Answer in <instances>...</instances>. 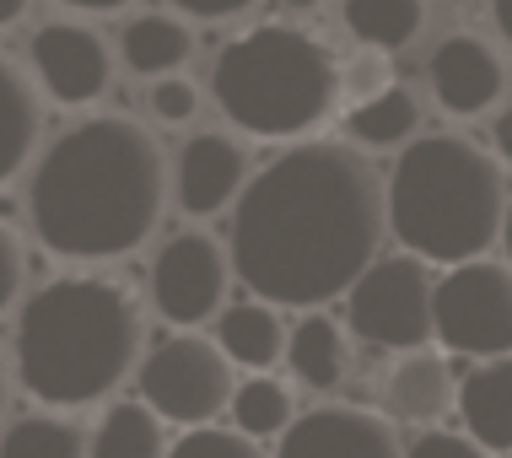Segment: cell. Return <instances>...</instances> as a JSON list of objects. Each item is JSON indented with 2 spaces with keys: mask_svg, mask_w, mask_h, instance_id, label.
Here are the masks:
<instances>
[{
  "mask_svg": "<svg viewBox=\"0 0 512 458\" xmlns=\"http://www.w3.org/2000/svg\"><path fill=\"white\" fill-rule=\"evenodd\" d=\"M491 157L502 162V173H512V103L491 114Z\"/></svg>",
  "mask_w": 512,
  "mask_h": 458,
  "instance_id": "4dcf8cb0",
  "label": "cell"
},
{
  "mask_svg": "<svg viewBox=\"0 0 512 458\" xmlns=\"http://www.w3.org/2000/svg\"><path fill=\"white\" fill-rule=\"evenodd\" d=\"M22 286H27V248L22 232L11 227V216L0 211V313L22 302Z\"/></svg>",
  "mask_w": 512,
  "mask_h": 458,
  "instance_id": "83f0119b",
  "label": "cell"
},
{
  "mask_svg": "<svg viewBox=\"0 0 512 458\" xmlns=\"http://www.w3.org/2000/svg\"><path fill=\"white\" fill-rule=\"evenodd\" d=\"M281 367L292 372L308 394H335L351 378V335L329 308L297 313V324H286V356Z\"/></svg>",
  "mask_w": 512,
  "mask_h": 458,
  "instance_id": "2e32d148",
  "label": "cell"
},
{
  "mask_svg": "<svg viewBox=\"0 0 512 458\" xmlns=\"http://www.w3.org/2000/svg\"><path fill=\"white\" fill-rule=\"evenodd\" d=\"M453 415L469 442H480L491 458L512 453V356L496 362H469L453 394Z\"/></svg>",
  "mask_w": 512,
  "mask_h": 458,
  "instance_id": "9a60e30c",
  "label": "cell"
},
{
  "mask_svg": "<svg viewBox=\"0 0 512 458\" xmlns=\"http://www.w3.org/2000/svg\"><path fill=\"white\" fill-rule=\"evenodd\" d=\"M507 173L480 141L453 130L415 135L399 146L394 173H383V221L399 254L453 270L464 259H486L507 211Z\"/></svg>",
  "mask_w": 512,
  "mask_h": 458,
  "instance_id": "277c9868",
  "label": "cell"
},
{
  "mask_svg": "<svg viewBox=\"0 0 512 458\" xmlns=\"http://www.w3.org/2000/svg\"><path fill=\"white\" fill-rule=\"evenodd\" d=\"M27 6H33V0H0V33H6V27H17L27 17Z\"/></svg>",
  "mask_w": 512,
  "mask_h": 458,
  "instance_id": "d590c367",
  "label": "cell"
},
{
  "mask_svg": "<svg viewBox=\"0 0 512 458\" xmlns=\"http://www.w3.org/2000/svg\"><path fill=\"white\" fill-rule=\"evenodd\" d=\"M173 437L141 399H108L87 432V458H168Z\"/></svg>",
  "mask_w": 512,
  "mask_h": 458,
  "instance_id": "7402d4cb",
  "label": "cell"
},
{
  "mask_svg": "<svg viewBox=\"0 0 512 458\" xmlns=\"http://www.w3.org/2000/svg\"><path fill=\"white\" fill-rule=\"evenodd\" d=\"M426 17H432V0H345L340 6L345 33L378 54L410 49L426 33Z\"/></svg>",
  "mask_w": 512,
  "mask_h": 458,
  "instance_id": "603a6c76",
  "label": "cell"
},
{
  "mask_svg": "<svg viewBox=\"0 0 512 458\" xmlns=\"http://www.w3.org/2000/svg\"><path fill=\"white\" fill-rule=\"evenodd\" d=\"M168 6H173V17H184V22H238L259 6V0H168Z\"/></svg>",
  "mask_w": 512,
  "mask_h": 458,
  "instance_id": "f546056e",
  "label": "cell"
},
{
  "mask_svg": "<svg viewBox=\"0 0 512 458\" xmlns=\"http://www.w3.org/2000/svg\"><path fill=\"white\" fill-rule=\"evenodd\" d=\"M426 87H432L437 108L453 119H480L502 108L507 92V65L491 38L480 33H448L426 54Z\"/></svg>",
  "mask_w": 512,
  "mask_h": 458,
  "instance_id": "4fadbf2b",
  "label": "cell"
},
{
  "mask_svg": "<svg viewBox=\"0 0 512 458\" xmlns=\"http://www.w3.org/2000/svg\"><path fill=\"white\" fill-rule=\"evenodd\" d=\"M11 356H6V345H0V421H6V405H11Z\"/></svg>",
  "mask_w": 512,
  "mask_h": 458,
  "instance_id": "e575fe53",
  "label": "cell"
},
{
  "mask_svg": "<svg viewBox=\"0 0 512 458\" xmlns=\"http://www.w3.org/2000/svg\"><path fill=\"white\" fill-rule=\"evenodd\" d=\"M491 27H496V38L512 49V0H491Z\"/></svg>",
  "mask_w": 512,
  "mask_h": 458,
  "instance_id": "d6a6232c",
  "label": "cell"
},
{
  "mask_svg": "<svg viewBox=\"0 0 512 458\" xmlns=\"http://www.w3.org/2000/svg\"><path fill=\"white\" fill-rule=\"evenodd\" d=\"M394 54H378V49H362L356 44L351 54L335 60V87H340V114L345 108H362L372 97H383L394 87Z\"/></svg>",
  "mask_w": 512,
  "mask_h": 458,
  "instance_id": "d4e9b609",
  "label": "cell"
},
{
  "mask_svg": "<svg viewBox=\"0 0 512 458\" xmlns=\"http://www.w3.org/2000/svg\"><path fill=\"white\" fill-rule=\"evenodd\" d=\"M114 60L130 76L162 81V76H184V65L195 60V27L173 11H141L119 27Z\"/></svg>",
  "mask_w": 512,
  "mask_h": 458,
  "instance_id": "ac0fdd59",
  "label": "cell"
},
{
  "mask_svg": "<svg viewBox=\"0 0 512 458\" xmlns=\"http://www.w3.org/2000/svg\"><path fill=\"white\" fill-rule=\"evenodd\" d=\"M372 410L389 426H442L453 415V394H459V372L437 351V345H421V351H399V356H378L372 367Z\"/></svg>",
  "mask_w": 512,
  "mask_h": 458,
  "instance_id": "7c38bea8",
  "label": "cell"
},
{
  "mask_svg": "<svg viewBox=\"0 0 512 458\" xmlns=\"http://www.w3.org/2000/svg\"><path fill=\"white\" fill-rule=\"evenodd\" d=\"M248 173H254V162L232 130H195L168 162V200H178V216L211 221L238 205Z\"/></svg>",
  "mask_w": 512,
  "mask_h": 458,
  "instance_id": "8fae6325",
  "label": "cell"
},
{
  "mask_svg": "<svg viewBox=\"0 0 512 458\" xmlns=\"http://www.w3.org/2000/svg\"><path fill=\"white\" fill-rule=\"evenodd\" d=\"M146 351L141 302L119 275L71 270L22 297L11 329V378L33 405L71 415L108 405L119 383L135 378Z\"/></svg>",
  "mask_w": 512,
  "mask_h": 458,
  "instance_id": "3957f363",
  "label": "cell"
},
{
  "mask_svg": "<svg viewBox=\"0 0 512 458\" xmlns=\"http://www.w3.org/2000/svg\"><path fill=\"white\" fill-rule=\"evenodd\" d=\"M211 340L221 345V356L232 367L275 372L286 356V318H281V308H270L259 297H238L211 318Z\"/></svg>",
  "mask_w": 512,
  "mask_h": 458,
  "instance_id": "d6986e66",
  "label": "cell"
},
{
  "mask_svg": "<svg viewBox=\"0 0 512 458\" xmlns=\"http://www.w3.org/2000/svg\"><path fill=\"white\" fill-rule=\"evenodd\" d=\"M405 458H491V453L464 432H453V426H426L405 442Z\"/></svg>",
  "mask_w": 512,
  "mask_h": 458,
  "instance_id": "f1b7e54d",
  "label": "cell"
},
{
  "mask_svg": "<svg viewBox=\"0 0 512 458\" xmlns=\"http://www.w3.org/2000/svg\"><path fill=\"white\" fill-rule=\"evenodd\" d=\"M442 6H453V11H464V6H475V0H442Z\"/></svg>",
  "mask_w": 512,
  "mask_h": 458,
  "instance_id": "74e56055",
  "label": "cell"
},
{
  "mask_svg": "<svg viewBox=\"0 0 512 458\" xmlns=\"http://www.w3.org/2000/svg\"><path fill=\"white\" fill-rule=\"evenodd\" d=\"M168 211V151L146 124L87 114L33 157L27 221L65 265H114L151 243Z\"/></svg>",
  "mask_w": 512,
  "mask_h": 458,
  "instance_id": "7a4b0ae2",
  "label": "cell"
},
{
  "mask_svg": "<svg viewBox=\"0 0 512 458\" xmlns=\"http://www.w3.org/2000/svg\"><path fill=\"white\" fill-rule=\"evenodd\" d=\"M232 291V259L227 243L205 227H178L157 243L146 270V297L168 329H205L227 308Z\"/></svg>",
  "mask_w": 512,
  "mask_h": 458,
  "instance_id": "9c48e42d",
  "label": "cell"
},
{
  "mask_svg": "<svg viewBox=\"0 0 512 458\" xmlns=\"http://www.w3.org/2000/svg\"><path fill=\"white\" fill-rule=\"evenodd\" d=\"M432 286L437 270L415 254L383 248L345 291V335L362 340L372 356H399L432 345Z\"/></svg>",
  "mask_w": 512,
  "mask_h": 458,
  "instance_id": "52a82bcc",
  "label": "cell"
},
{
  "mask_svg": "<svg viewBox=\"0 0 512 458\" xmlns=\"http://www.w3.org/2000/svg\"><path fill=\"white\" fill-rule=\"evenodd\" d=\"M168 458H270L259 442H248L227 426H195V432H178Z\"/></svg>",
  "mask_w": 512,
  "mask_h": 458,
  "instance_id": "484cf974",
  "label": "cell"
},
{
  "mask_svg": "<svg viewBox=\"0 0 512 458\" xmlns=\"http://www.w3.org/2000/svg\"><path fill=\"white\" fill-rule=\"evenodd\" d=\"M146 114L151 124H168V130H178V124H195L200 114V87L189 76H162L146 87Z\"/></svg>",
  "mask_w": 512,
  "mask_h": 458,
  "instance_id": "4316f807",
  "label": "cell"
},
{
  "mask_svg": "<svg viewBox=\"0 0 512 458\" xmlns=\"http://www.w3.org/2000/svg\"><path fill=\"white\" fill-rule=\"evenodd\" d=\"M286 11H292V17H318V11H324V0H281Z\"/></svg>",
  "mask_w": 512,
  "mask_h": 458,
  "instance_id": "8d00e7d4",
  "label": "cell"
},
{
  "mask_svg": "<svg viewBox=\"0 0 512 458\" xmlns=\"http://www.w3.org/2000/svg\"><path fill=\"white\" fill-rule=\"evenodd\" d=\"M340 54L297 22H254L227 38L211 65V97L238 135L270 146L313 141L340 114Z\"/></svg>",
  "mask_w": 512,
  "mask_h": 458,
  "instance_id": "5b68a950",
  "label": "cell"
},
{
  "mask_svg": "<svg viewBox=\"0 0 512 458\" xmlns=\"http://www.w3.org/2000/svg\"><path fill=\"white\" fill-rule=\"evenodd\" d=\"M297 388L275 372H248V378L232 383V399H227V432H238L248 442H281V432L297 421Z\"/></svg>",
  "mask_w": 512,
  "mask_h": 458,
  "instance_id": "44dd1931",
  "label": "cell"
},
{
  "mask_svg": "<svg viewBox=\"0 0 512 458\" xmlns=\"http://www.w3.org/2000/svg\"><path fill=\"white\" fill-rule=\"evenodd\" d=\"M0 458H87V432L71 415L33 410L0 432Z\"/></svg>",
  "mask_w": 512,
  "mask_h": 458,
  "instance_id": "cb8c5ba5",
  "label": "cell"
},
{
  "mask_svg": "<svg viewBox=\"0 0 512 458\" xmlns=\"http://www.w3.org/2000/svg\"><path fill=\"white\" fill-rule=\"evenodd\" d=\"M232 383H238V367L200 329H168L135 362V399L162 426H184V432L216 426L227 415Z\"/></svg>",
  "mask_w": 512,
  "mask_h": 458,
  "instance_id": "8992f818",
  "label": "cell"
},
{
  "mask_svg": "<svg viewBox=\"0 0 512 458\" xmlns=\"http://www.w3.org/2000/svg\"><path fill=\"white\" fill-rule=\"evenodd\" d=\"M340 130H345V146L367 151H399L421 135V97H415L410 81H394L383 97H372L362 108H345L340 114Z\"/></svg>",
  "mask_w": 512,
  "mask_h": 458,
  "instance_id": "ffe728a7",
  "label": "cell"
},
{
  "mask_svg": "<svg viewBox=\"0 0 512 458\" xmlns=\"http://www.w3.org/2000/svg\"><path fill=\"white\" fill-rule=\"evenodd\" d=\"M496 243H502V265L512 270V194H507V211H502V227H496Z\"/></svg>",
  "mask_w": 512,
  "mask_h": 458,
  "instance_id": "836d02e7",
  "label": "cell"
},
{
  "mask_svg": "<svg viewBox=\"0 0 512 458\" xmlns=\"http://www.w3.org/2000/svg\"><path fill=\"white\" fill-rule=\"evenodd\" d=\"M432 340L442 356L496 362L512 356V270L502 259H464L432 286Z\"/></svg>",
  "mask_w": 512,
  "mask_h": 458,
  "instance_id": "ba28073f",
  "label": "cell"
},
{
  "mask_svg": "<svg viewBox=\"0 0 512 458\" xmlns=\"http://www.w3.org/2000/svg\"><path fill=\"white\" fill-rule=\"evenodd\" d=\"M383 173L345 141L281 146L227 211L232 281L270 308H329L383 254Z\"/></svg>",
  "mask_w": 512,
  "mask_h": 458,
  "instance_id": "6da1fadb",
  "label": "cell"
},
{
  "mask_svg": "<svg viewBox=\"0 0 512 458\" xmlns=\"http://www.w3.org/2000/svg\"><path fill=\"white\" fill-rule=\"evenodd\" d=\"M65 11H76V17H108V11H124L130 0H60Z\"/></svg>",
  "mask_w": 512,
  "mask_h": 458,
  "instance_id": "1f68e13d",
  "label": "cell"
},
{
  "mask_svg": "<svg viewBox=\"0 0 512 458\" xmlns=\"http://www.w3.org/2000/svg\"><path fill=\"white\" fill-rule=\"evenodd\" d=\"M270 458H405V442L367 405H318L286 426Z\"/></svg>",
  "mask_w": 512,
  "mask_h": 458,
  "instance_id": "5bb4252c",
  "label": "cell"
},
{
  "mask_svg": "<svg viewBox=\"0 0 512 458\" xmlns=\"http://www.w3.org/2000/svg\"><path fill=\"white\" fill-rule=\"evenodd\" d=\"M114 65V44L81 17L44 22L27 38V76L60 108H92L114 87Z\"/></svg>",
  "mask_w": 512,
  "mask_h": 458,
  "instance_id": "30bf717a",
  "label": "cell"
},
{
  "mask_svg": "<svg viewBox=\"0 0 512 458\" xmlns=\"http://www.w3.org/2000/svg\"><path fill=\"white\" fill-rule=\"evenodd\" d=\"M44 151V92L11 54H0V184H11Z\"/></svg>",
  "mask_w": 512,
  "mask_h": 458,
  "instance_id": "e0dca14e",
  "label": "cell"
}]
</instances>
